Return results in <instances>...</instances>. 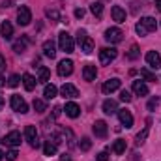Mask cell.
Listing matches in <instances>:
<instances>
[{
    "label": "cell",
    "instance_id": "obj_5",
    "mask_svg": "<svg viewBox=\"0 0 161 161\" xmlns=\"http://www.w3.org/2000/svg\"><path fill=\"white\" fill-rule=\"evenodd\" d=\"M25 139L28 141V144L32 148H40V141H38V129L34 125H26L25 127Z\"/></svg>",
    "mask_w": 161,
    "mask_h": 161
},
{
    "label": "cell",
    "instance_id": "obj_38",
    "mask_svg": "<svg viewBox=\"0 0 161 161\" xmlns=\"http://www.w3.org/2000/svg\"><path fill=\"white\" fill-rule=\"evenodd\" d=\"M45 13H47L49 19H53V21H60V13H58L56 9H47Z\"/></svg>",
    "mask_w": 161,
    "mask_h": 161
},
{
    "label": "cell",
    "instance_id": "obj_47",
    "mask_svg": "<svg viewBox=\"0 0 161 161\" xmlns=\"http://www.w3.org/2000/svg\"><path fill=\"white\" fill-rule=\"evenodd\" d=\"M156 8H158V11H161V0H156Z\"/></svg>",
    "mask_w": 161,
    "mask_h": 161
},
{
    "label": "cell",
    "instance_id": "obj_19",
    "mask_svg": "<svg viewBox=\"0 0 161 161\" xmlns=\"http://www.w3.org/2000/svg\"><path fill=\"white\" fill-rule=\"evenodd\" d=\"M103 113H105V114H114V113H118L116 101H114V99H105V101H103Z\"/></svg>",
    "mask_w": 161,
    "mask_h": 161
},
{
    "label": "cell",
    "instance_id": "obj_24",
    "mask_svg": "<svg viewBox=\"0 0 161 161\" xmlns=\"http://www.w3.org/2000/svg\"><path fill=\"white\" fill-rule=\"evenodd\" d=\"M148 133H150V125H144V127H142V131H139V133H137V137H135V144H137V146H141V144L146 141Z\"/></svg>",
    "mask_w": 161,
    "mask_h": 161
},
{
    "label": "cell",
    "instance_id": "obj_18",
    "mask_svg": "<svg viewBox=\"0 0 161 161\" xmlns=\"http://www.w3.org/2000/svg\"><path fill=\"white\" fill-rule=\"evenodd\" d=\"M111 15H113V19H114L116 23H125V9L120 8V6H113Z\"/></svg>",
    "mask_w": 161,
    "mask_h": 161
},
{
    "label": "cell",
    "instance_id": "obj_1",
    "mask_svg": "<svg viewBox=\"0 0 161 161\" xmlns=\"http://www.w3.org/2000/svg\"><path fill=\"white\" fill-rule=\"evenodd\" d=\"M77 43L80 45V51L86 53V54H90L94 51V40L90 36H86V32L80 30V28H79V32H77Z\"/></svg>",
    "mask_w": 161,
    "mask_h": 161
},
{
    "label": "cell",
    "instance_id": "obj_33",
    "mask_svg": "<svg viewBox=\"0 0 161 161\" xmlns=\"http://www.w3.org/2000/svg\"><path fill=\"white\" fill-rule=\"evenodd\" d=\"M139 56H141L139 47H137V45H131V49H129V53H127V58H129V60H137Z\"/></svg>",
    "mask_w": 161,
    "mask_h": 161
},
{
    "label": "cell",
    "instance_id": "obj_25",
    "mask_svg": "<svg viewBox=\"0 0 161 161\" xmlns=\"http://www.w3.org/2000/svg\"><path fill=\"white\" fill-rule=\"evenodd\" d=\"M26 45H28V38H25V36H23L21 40H17L15 43H13V51L21 54V53H25V51H26Z\"/></svg>",
    "mask_w": 161,
    "mask_h": 161
},
{
    "label": "cell",
    "instance_id": "obj_15",
    "mask_svg": "<svg viewBox=\"0 0 161 161\" xmlns=\"http://www.w3.org/2000/svg\"><path fill=\"white\" fill-rule=\"evenodd\" d=\"M120 84H122V80L120 79H109V80H105V84H103V92L105 94H113L114 90H118L120 88Z\"/></svg>",
    "mask_w": 161,
    "mask_h": 161
},
{
    "label": "cell",
    "instance_id": "obj_26",
    "mask_svg": "<svg viewBox=\"0 0 161 161\" xmlns=\"http://www.w3.org/2000/svg\"><path fill=\"white\" fill-rule=\"evenodd\" d=\"M56 86L54 84H45V90H43V97L45 99H53V97H56Z\"/></svg>",
    "mask_w": 161,
    "mask_h": 161
},
{
    "label": "cell",
    "instance_id": "obj_10",
    "mask_svg": "<svg viewBox=\"0 0 161 161\" xmlns=\"http://www.w3.org/2000/svg\"><path fill=\"white\" fill-rule=\"evenodd\" d=\"M146 62H148L150 68L159 69L161 68V54L158 51H148V53H146Z\"/></svg>",
    "mask_w": 161,
    "mask_h": 161
},
{
    "label": "cell",
    "instance_id": "obj_16",
    "mask_svg": "<svg viewBox=\"0 0 161 161\" xmlns=\"http://www.w3.org/2000/svg\"><path fill=\"white\" fill-rule=\"evenodd\" d=\"M118 118H120L122 125H125V127H131L133 125V114L129 111H125V109H120L118 111Z\"/></svg>",
    "mask_w": 161,
    "mask_h": 161
},
{
    "label": "cell",
    "instance_id": "obj_45",
    "mask_svg": "<svg viewBox=\"0 0 161 161\" xmlns=\"http://www.w3.org/2000/svg\"><path fill=\"white\" fill-rule=\"evenodd\" d=\"M4 68H6V58L0 54V69H4Z\"/></svg>",
    "mask_w": 161,
    "mask_h": 161
},
{
    "label": "cell",
    "instance_id": "obj_41",
    "mask_svg": "<svg viewBox=\"0 0 161 161\" xmlns=\"http://www.w3.org/2000/svg\"><path fill=\"white\" fill-rule=\"evenodd\" d=\"M97 161H109V152H99L97 154Z\"/></svg>",
    "mask_w": 161,
    "mask_h": 161
},
{
    "label": "cell",
    "instance_id": "obj_30",
    "mask_svg": "<svg viewBox=\"0 0 161 161\" xmlns=\"http://www.w3.org/2000/svg\"><path fill=\"white\" fill-rule=\"evenodd\" d=\"M62 137H64V141L68 139V146H75V137H73V131L71 129H62Z\"/></svg>",
    "mask_w": 161,
    "mask_h": 161
},
{
    "label": "cell",
    "instance_id": "obj_2",
    "mask_svg": "<svg viewBox=\"0 0 161 161\" xmlns=\"http://www.w3.org/2000/svg\"><path fill=\"white\" fill-rule=\"evenodd\" d=\"M58 47H60V51H64V53L69 54L75 49V41H73V38L68 32H60L58 34Z\"/></svg>",
    "mask_w": 161,
    "mask_h": 161
},
{
    "label": "cell",
    "instance_id": "obj_48",
    "mask_svg": "<svg viewBox=\"0 0 161 161\" xmlns=\"http://www.w3.org/2000/svg\"><path fill=\"white\" fill-rule=\"evenodd\" d=\"M2 107H4V97L0 96V109H2Z\"/></svg>",
    "mask_w": 161,
    "mask_h": 161
},
{
    "label": "cell",
    "instance_id": "obj_49",
    "mask_svg": "<svg viewBox=\"0 0 161 161\" xmlns=\"http://www.w3.org/2000/svg\"><path fill=\"white\" fill-rule=\"evenodd\" d=\"M2 86H4V77L0 75V88H2Z\"/></svg>",
    "mask_w": 161,
    "mask_h": 161
},
{
    "label": "cell",
    "instance_id": "obj_3",
    "mask_svg": "<svg viewBox=\"0 0 161 161\" xmlns=\"http://www.w3.org/2000/svg\"><path fill=\"white\" fill-rule=\"evenodd\" d=\"M0 142L6 144V146H9V148H17V146L21 144V133H19V131H9L8 135L2 137Z\"/></svg>",
    "mask_w": 161,
    "mask_h": 161
},
{
    "label": "cell",
    "instance_id": "obj_11",
    "mask_svg": "<svg viewBox=\"0 0 161 161\" xmlns=\"http://www.w3.org/2000/svg\"><path fill=\"white\" fill-rule=\"evenodd\" d=\"M92 131H94V135L96 137H99V139H105L107 137V124L103 120H96L94 122V127H92Z\"/></svg>",
    "mask_w": 161,
    "mask_h": 161
},
{
    "label": "cell",
    "instance_id": "obj_8",
    "mask_svg": "<svg viewBox=\"0 0 161 161\" xmlns=\"http://www.w3.org/2000/svg\"><path fill=\"white\" fill-rule=\"evenodd\" d=\"M30 21H32L30 9H28L26 6H21L19 11H17V23H19L21 26H26V25H30Z\"/></svg>",
    "mask_w": 161,
    "mask_h": 161
},
{
    "label": "cell",
    "instance_id": "obj_32",
    "mask_svg": "<svg viewBox=\"0 0 161 161\" xmlns=\"http://www.w3.org/2000/svg\"><path fill=\"white\" fill-rule=\"evenodd\" d=\"M32 107H34V111H36V113H45V111H47V105H45V101H43V99H34Z\"/></svg>",
    "mask_w": 161,
    "mask_h": 161
},
{
    "label": "cell",
    "instance_id": "obj_44",
    "mask_svg": "<svg viewBox=\"0 0 161 161\" xmlns=\"http://www.w3.org/2000/svg\"><path fill=\"white\" fill-rule=\"evenodd\" d=\"M60 161H71L69 154H62V156H60Z\"/></svg>",
    "mask_w": 161,
    "mask_h": 161
},
{
    "label": "cell",
    "instance_id": "obj_43",
    "mask_svg": "<svg viewBox=\"0 0 161 161\" xmlns=\"http://www.w3.org/2000/svg\"><path fill=\"white\" fill-rule=\"evenodd\" d=\"M75 17H77V19H82V17H84V9H82V8H77V9H75Z\"/></svg>",
    "mask_w": 161,
    "mask_h": 161
},
{
    "label": "cell",
    "instance_id": "obj_35",
    "mask_svg": "<svg viewBox=\"0 0 161 161\" xmlns=\"http://www.w3.org/2000/svg\"><path fill=\"white\" fill-rule=\"evenodd\" d=\"M141 77H144L146 80H154V82L158 80V79H156V75H154L152 71H148L146 68H142V69H141Z\"/></svg>",
    "mask_w": 161,
    "mask_h": 161
},
{
    "label": "cell",
    "instance_id": "obj_14",
    "mask_svg": "<svg viewBox=\"0 0 161 161\" xmlns=\"http://www.w3.org/2000/svg\"><path fill=\"white\" fill-rule=\"evenodd\" d=\"M82 77H84V80H88V82L96 80V77H97V69H96V66H94V64H86L84 69H82Z\"/></svg>",
    "mask_w": 161,
    "mask_h": 161
},
{
    "label": "cell",
    "instance_id": "obj_31",
    "mask_svg": "<svg viewBox=\"0 0 161 161\" xmlns=\"http://www.w3.org/2000/svg\"><path fill=\"white\" fill-rule=\"evenodd\" d=\"M90 11H92L96 17H101V15H103V4H101V2H94V4L90 6Z\"/></svg>",
    "mask_w": 161,
    "mask_h": 161
},
{
    "label": "cell",
    "instance_id": "obj_42",
    "mask_svg": "<svg viewBox=\"0 0 161 161\" xmlns=\"http://www.w3.org/2000/svg\"><path fill=\"white\" fill-rule=\"evenodd\" d=\"M135 30H137V34H139V36H146V34H148V32H146V30H144V28H142V26H141L139 23H137V26H135Z\"/></svg>",
    "mask_w": 161,
    "mask_h": 161
},
{
    "label": "cell",
    "instance_id": "obj_21",
    "mask_svg": "<svg viewBox=\"0 0 161 161\" xmlns=\"http://www.w3.org/2000/svg\"><path fill=\"white\" fill-rule=\"evenodd\" d=\"M133 92L137 96H148V86L142 80H133Z\"/></svg>",
    "mask_w": 161,
    "mask_h": 161
},
{
    "label": "cell",
    "instance_id": "obj_46",
    "mask_svg": "<svg viewBox=\"0 0 161 161\" xmlns=\"http://www.w3.org/2000/svg\"><path fill=\"white\" fill-rule=\"evenodd\" d=\"M11 6V2L9 0H6V2H2V8H9Z\"/></svg>",
    "mask_w": 161,
    "mask_h": 161
},
{
    "label": "cell",
    "instance_id": "obj_50",
    "mask_svg": "<svg viewBox=\"0 0 161 161\" xmlns=\"http://www.w3.org/2000/svg\"><path fill=\"white\" fill-rule=\"evenodd\" d=\"M2 158H4V154H2V150H0V161H2Z\"/></svg>",
    "mask_w": 161,
    "mask_h": 161
},
{
    "label": "cell",
    "instance_id": "obj_6",
    "mask_svg": "<svg viewBox=\"0 0 161 161\" xmlns=\"http://www.w3.org/2000/svg\"><path fill=\"white\" fill-rule=\"evenodd\" d=\"M116 49H113V47H105V49H101L99 51V62L103 64V66H107V64H111L114 58H116Z\"/></svg>",
    "mask_w": 161,
    "mask_h": 161
},
{
    "label": "cell",
    "instance_id": "obj_22",
    "mask_svg": "<svg viewBox=\"0 0 161 161\" xmlns=\"http://www.w3.org/2000/svg\"><path fill=\"white\" fill-rule=\"evenodd\" d=\"M23 84H25V90H26V92H32V90L36 88V79H34L30 73H25V75H23Z\"/></svg>",
    "mask_w": 161,
    "mask_h": 161
},
{
    "label": "cell",
    "instance_id": "obj_29",
    "mask_svg": "<svg viewBox=\"0 0 161 161\" xmlns=\"http://www.w3.org/2000/svg\"><path fill=\"white\" fill-rule=\"evenodd\" d=\"M113 152H114V154H118V156H122V154L125 152V141H124V139L114 141V144H113Z\"/></svg>",
    "mask_w": 161,
    "mask_h": 161
},
{
    "label": "cell",
    "instance_id": "obj_20",
    "mask_svg": "<svg viewBox=\"0 0 161 161\" xmlns=\"http://www.w3.org/2000/svg\"><path fill=\"white\" fill-rule=\"evenodd\" d=\"M0 34H2L4 40H11V36H13V26H11L8 21H4V23L0 25Z\"/></svg>",
    "mask_w": 161,
    "mask_h": 161
},
{
    "label": "cell",
    "instance_id": "obj_39",
    "mask_svg": "<svg viewBox=\"0 0 161 161\" xmlns=\"http://www.w3.org/2000/svg\"><path fill=\"white\" fill-rule=\"evenodd\" d=\"M158 103H159V99H158V97H152V99L148 101V105H146V107H148V111H154V109L158 107Z\"/></svg>",
    "mask_w": 161,
    "mask_h": 161
},
{
    "label": "cell",
    "instance_id": "obj_28",
    "mask_svg": "<svg viewBox=\"0 0 161 161\" xmlns=\"http://www.w3.org/2000/svg\"><path fill=\"white\" fill-rule=\"evenodd\" d=\"M43 154L45 156H54L56 154V144L54 142H51V141H45V144H43Z\"/></svg>",
    "mask_w": 161,
    "mask_h": 161
},
{
    "label": "cell",
    "instance_id": "obj_17",
    "mask_svg": "<svg viewBox=\"0 0 161 161\" xmlns=\"http://www.w3.org/2000/svg\"><path fill=\"white\" fill-rule=\"evenodd\" d=\"M64 111H66V114L69 116V118H77L80 114V107L77 103H73V101H69V103H66V107H64Z\"/></svg>",
    "mask_w": 161,
    "mask_h": 161
},
{
    "label": "cell",
    "instance_id": "obj_9",
    "mask_svg": "<svg viewBox=\"0 0 161 161\" xmlns=\"http://www.w3.org/2000/svg\"><path fill=\"white\" fill-rule=\"evenodd\" d=\"M73 73V62L68 58V60H60L58 62V75L60 77H69Z\"/></svg>",
    "mask_w": 161,
    "mask_h": 161
},
{
    "label": "cell",
    "instance_id": "obj_40",
    "mask_svg": "<svg viewBox=\"0 0 161 161\" xmlns=\"http://www.w3.org/2000/svg\"><path fill=\"white\" fill-rule=\"evenodd\" d=\"M17 156H19V154H17V150H9V152L6 154L8 161H15V159H17Z\"/></svg>",
    "mask_w": 161,
    "mask_h": 161
},
{
    "label": "cell",
    "instance_id": "obj_12",
    "mask_svg": "<svg viewBox=\"0 0 161 161\" xmlns=\"http://www.w3.org/2000/svg\"><path fill=\"white\" fill-rule=\"evenodd\" d=\"M60 94H62L64 97H68V99H73V97H77V96H79V90H77L73 84L66 82V84H62V88H60Z\"/></svg>",
    "mask_w": 161,
    "mask_h": 161
},
{
    "label": "cell",
    "instance_id": "obj_27",
    "mask_svg": "<svg viewBox=\"0 0 161 161\" xmlns=\"http://www.w3.org/2000/svg\"><path fill=\"white\" fill-rule=\"evenodd\" d=\"M49 79H51V71H49L45 66H40V68H38V80H40V82H47Z\"/></svg>",
    "mask_w": 161,
    "mask_h": 161
},
{
    "label": "cell",
    "instance_id": "obj_4",
    "mask_svg": "<svg viewBox=\"0 0 161 161\" xmlns=\"http://www.w3.org/2000/svg\"><path fill=\"white\" fill-rule=\"evenodd\" d=\"M11 109H13L15 113H21V114H26V113H28V105H26V101H25L21 96H17V94L11 96Z\"/></svg>",
    "mask_w": 161,
    "mask_h": 161
},
{
    "label": "cell",
    "instance_id": "obj_7",
    "mask_svg": "<svg viewBox=\"0 0 161 161\" xmlns=\"http://www.w3.org/2000/svg\"><path fill=\"white\" fill-rule=\"evenodd\" d=\"M105 40L109 43H120L124 40V32L120 28H116V26H111V28L105 30Z\"/></svg>",
    "mask_w": 161,
    "mask_h": 161
},
{
    "label": "cell",
    "instance_id": "obj_37",
    "mask_svg": "<svg viewBox=\"0 0 161 161\" xmlns=\"http://www.w3.org/2000/svg\"><path fill=\"white\" fill-rule=\"evenodd\" d=\"M120 99L124 103H129L131 99H133V96H131V92H127V90H122L120 92Z\"/></svg>",
    "mask_w": 161,
    "mask_h": 161
},
{
    "label": "cell",
    "instance_id": "obj_34",
    "mask_svg": "<svg viewBox=\"0 0 161 161\" xmlns=\"http://www.w3.org/2000/svg\"><path fill=\"white\" fill-rule=\"evenodd\" d=\"M90 146H92V141H90L88 137H82V139H80V142H79V148L82 150V152H88V150H90Z\"/></svg>",
    "mask_w": 161,
    "mask_h": 161
},
{
    "label": "cell",
    "instance_id": "obj_36",
    "mask_svg": "<svg viewBox=\"0 0 161 161\" xmlns=\"http://www.w3.org/2000/svg\"><path fill=\"white\" fill-rule=\"evenodd\" d=\"M19 80H21V77L13 73V75H11V77L8 79V86H11V88H15V86H19Z\"/></svg>",
    "mask_w": 161,
    "mask_h": 161
},
{
    "label": "cell",
    "instance_id": "obj_13",
    "mask_svg": "<svg viewBox=\"0 0 161 161\" xmlns=\"http://www.w3.org/2000/svg\"><path fill=\"white\" fill-rule=\"evenodd\" d=\"M139 25H141L146 32H154V30L158 28V21H156L154 17H142V19L139 21Z\"/></svg>",
    "mask_w": 161,
    "mask_h": 161
},
{
    "label": "cell",
    "instance_id": "obj_23",
    "mask_svg": "<svg viewBox=\"0 0 161 161\" xmlns=\"http://www.w3.org/2000/svg\"><path fill=\"white\" fill-rule=\"evenodd\" d=\"M43 54L47 56V58H54V54H56V49H54V43L51 40H47L43 43Z\"/></svg>",
    "mask_w": 161,
    "mask_h": 161
}]
</instances>
